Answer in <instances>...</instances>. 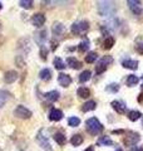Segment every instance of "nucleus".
I'll list each match as a JSON object with an SVG mask.
<instances>
[{"label":"nucleus","mask_w":143,"mask_h":151,"mask_svg":"<svg viewBox=\"0 0 143 151\" xmlns=\"http://www.w3.org/2000/svg\"><path fill=\"white\" fill-rule=\"evenodd\" d=\"M97 10L102 17H112L117 12V8L113 1H98Z\"/></svg>","instance_id":"1"},{"label":"nucleus","mask_w":143,"mask_h":151,"mask_svg":"<svg viewBox=\"0 0 143 151\" xmlns=\"http://www.w3.org/2000/svg\"><path fill=\"white\" fill-rule=\"evenodd\" d=\"M85 126H87V131L92 136H97L103 131V125L99 122L97 117H90L89 120H87Z\"/></svg>","instance_id":"2"},{"label":"nucleus","mask_w":143,"mask_h":151,"mask_svg":"<svg viewBox=\"0 0 143 151\" xmlns=\"http://www.w3.org/2000/svg\"><path fill=\"white\" fill-rule=\"evenodd\" d=\"M72 33L74 35H79V37H83L87 34V32L89 30V23L87 20H80V22H75L73 23L72 25Z\"/></svg>","instance_id":"3"},{"label":"nucleus","mask_w":143,"mask_h":151,"mask_svg":"<svg viewBox=\"0 0 143 151\" xmlns=\"http://www.w3.org/2000/svg\"><path fill=\"white\" fill-rule=\"evenodd\" d=\"M113 62V58L111 55H104L102 59H99V62L95 65V73L97 74H102L103 72L107 70V67Z\"/></svg>","instance_id":"4"},{"label":"nucleus","mask_w":143,"mask_h":151,"mask_svg":"<svg viewBox=\"0 0 143 151\" xmlns=\"http://www.w3.org/2000/svg\"><path fill=\"white\" fill-rule=\"evenodd\" d=\"M31 115H33L31 111L28 110L26 107H24V106H21V105L16 106V108L14 110V116L18 117V119H21V120H28V119H30Z\"/></svg>","instance_id":"5"},{"label":"nucleus","mask_w":143,"mask_h":151,"mask_svg":"<svg viewBox=\"0 0 143 151\" xmlns=\"http://www.w3.org/2000/svg\"><path fill=\"white\" fill-rule=\"evenodd\" d=\"M139 140H141L139 134L131 131V132H128V134L126 135V137H124V140H123V141H124V144L127 146H134V145H137V142Z\"/></svg>","instance_id":"6"},{"label":"nucleus","mask_w":143,"mask_h":151,"mask_svg":"<svg viewBox=\"0 0 143 151\" xmlns=\"http://www.w3.org/2000/svg\"><path fill=\"white\" fill-rule=\"evenodd\" d=\"M127 4L129 5L133 14H136V15H142L143 14V9H142V5H141V1H138V0H128Z\"/></svg>","instance_id":"7"},{"label":"nucleus","mask_w":143,"mask_h":151,"mask_svg":"<svg viewBox=\"0 0 143 151\" xmlns=\"http://www.w3.org/2000/svg\"><path fill=\"white\" fill-rule=\"evenodd\" d=\"M44 23H45V15L43 13H36L33 15L31 18V24L36 27V28H40L44 25Z\"/></svg>","instance_id":"8"},{"label":"nucleus","mask_w":143,"mask_h":151,"mask_svg":"<svg viewBox=\"0 0 143 151\" xmlns=\"http://www.w3.org/2000/svg\"><path fill=\"white\" fill-rule=\"evenodd\" d=\"M64 30H65L64 25L61 24V23H59V22H55L53 24V27H51V32H53L54 37H61L63 35V33H64Z\"/></svg>","instance_id":"9"},{"label":"nucleus","mask_w":143,"mask_h":151,"mask_svg":"<svg viewBox=\"0 0 143 151\" xmlns=\"http://www.w3.org/2000/svg\"><path fill=\"white\" fill-rule=\"evenodd\" d=\"M58 82L61 87H69L70 86V83H72V78H70V76L69 74H65V73H60L58 76Z\"/></svg>","instance_id":"10"},{"label":"nucleus","mask_w":143,"mask_h":151,"mask_svg":"<svg viewBox=\"0 0 143 151\" xmlns=\"http://www.w3.org/2000/svg\"><path fill=\"white\" fill-rule=\"evenodd\" d=\"M43 132H44V130H40V131H39V134L36 135V141L39 142V145L41 146V147H44V149H50L49 141H48V139L45 137V136H43Z\"/></svg>","instance_id":"11"},{"label":"nucleus","mask_w":143,"mask_h":151,"mask_svg":"<svg viewBox=\"0 0 143 151\" xmlns=\"http://www.w3.org/2000/svg\"><path fill=\"white\" fill-rule=\"evenodd\" d=\"M111 105L113 107V110L116 111L117 113H119V115H123V113L127 112V107L123 105L122 102H119V101H112Z\"/></svg>","instance_id":"12"},{"label":"nucleus","mask_w":143,"mask_h":151,"mask_svg":"<svg viewBox=\"0 0 143 151\" xmlns=\"http://www.w3.org/2000/svg\"><path fill=\"white\" fill-rule=\"evenodd\" d=\"M63 119V112L58 108H51L49 112V120L50 121H60Z\"/></svg>","instance_id":"13"},{"label":"nucleus","mask_w":143,"mask_h":151,"mask_svg":"<svg viewBox=\"0 0 143 151\" xmlns=\"http://www.w3.org/2000/svg\"><path fill=\"white\" fill-rule=\"evenodd\" d=\"M18 79V73L16 70H8V72L4 74V82L5 83H13Z\"/></svg>","instance_id":"14"},{"label":"nucleus","mask_w":143,"mask_h":151,"mask_svg":"<svg viewBox=\"0 0 143 151\" xmlns=\"http://www.w3.org/2000/svg\"><path fill=\"white\" fill-rule=\"evenodd\" d=\"M66 64L73 69H79L80 67H82V63H80L77 58H74V57H69V58L66 59Z\"/></svg>","instance_id":"15"},{"label":"nucleus","mask_w":143,"mask_h":151,"mask_svg":"<svg viewBox=\"0 0 143 151\" xmlns=\"http://www.w3.org/2000/svg\"><path fill=\"white\" fill-rule=\"evenodd\" d=\"M122 65L124 68L134 70V69L138 68V62H137V60H133V59H126V60H123V62H122Z\"/></svg>","instance_id":"16"},{"label":"nucleus","mask_w":143,"mask_h":151,"mask_svg":"<svg viewBox=\"0 0 143 151\" xmlns=\"http://www.w3.org/2000/svg\"><path fill=\"white\" fill-rule=\"evenodd\" d=\"M59 92L58 91H49V92H46L44 94V97L46 98L48 101H50V102H55V101H58L59 100Z\"/></svg>","instance_id":"17"},{"label":"nucleus","mask_w":143,"mask_h":151,"mask_svg":"<svg viewBox=\"0 0 143 151\" xmlns=\"http://www.w3.org/2000/svg\"><path fill=\"white\" fill-rule=\"evenodd\" d=\"M9 100H10V93L6 92V91H3V89H0V108L5 105Z\"/></svg>","instance_id":"18"},{"label":"nucleus","mask_w":143,"mask_h":151,"mask_svg":"<svg viewBox=\"0 0 143 151\" xmlns=\"http://www.w3.org/2000/svg\"><path fill=\"white\" fill-rule=\"evenodd\" d=\"M138 82H139V78H138L137 76H134V74H129V76L127 77V79H126V83H127L128 87L137 86Z\"/></svg>","instance_id":"19"},{"label":"nucleus","mask_w":143,"mask_h":151,"mask_svg":"<svg viewBox=\"0 0 143 151\" xmlns=\"http://www.w3.org/2000/svg\"><path fill=\"white\" fill-rule=\"evenodd\" d=\"M48 35V33H46V30H41V32H39L36 34V37H35V40L38 42V43L40 44V47H43V44H44V42L46 40V37Z\"/></svg>","instance_id":"20"},{"label":"nucleus","mask_w":143,"mask_h":151,"mask_svg":"<svg viewBox=\"0 0 143 151\" xmlns=\"http://www.w3.org/2000/svg\"><path fill=\"white\" fill-rule=\"evenodd\" d=\"M95 107H97V103L90 100V101H87V102H85L84 105L82 106V111H83V112H89V111H93Z\"/></svg>","instance_id":"21"},{"label":"nucleus","mask_w":143,"mask_h":151,"mask_svg":"<svg viewBox=\"0 0 143 151\" xmlns=\"http://www.w3.org/2000/svg\"><path fill=\"white\" fill-rule=\"evenodd\" d=\"M97 144H98L99 146H112L114 142L108 137V136H102V137H99V139H98Z\"/></svg>","instance_id":"22"},{"label":"nucleus","mask_w":143,"mask_h":151,"mask_svg":"<svg viewBox=\"0 0 143 151\" xmlns=\"http://www.w3.org/2000/svg\"><path fill=\"white\" fill-rule=\"evenodd\" d=\"M39 77H40V79H43V81H49V79L51 78L50 69H48V68L41 69L40 72H39Z\"/></svg>","instance_id":"23"},{"label":"nucleus","mask_w":143,"mask_h":151,"mask_svg":"<svg viewBox=\"0 0 143 151\" xmlns=\"http://www.w3.org/2000/svg\"><path fill=\"white\" fill-rule=\"evenodd\" d=\"M54 140H55V142L60 145V146H64L66 144V139H65V136L63 134H60V132H56V134L54 135Z\"/></svg>","instance_id":"24"},{"label":"nucleus","mask_w":143,"mask_h":151,"mask_svg":"<svg viewBox=\"0 0 143 151\" xmlns=\"http://www.w3.org/2000/svg\"><path fill=\"white\" fill-rule=\"evenodd\" d=\"M70 144L73 146H79L83 144V136L82 135H73L70 139Z\"/></svg>","instance_id":"25"},{"label":"nucleus","mask_w":143,"mask_h":151,"mask_svg":"<svg viewBox=\"0 0 143 151\" xmlns=\"http://www.w3.org/2000/svg\"><path fill=\"white\" fill-rule=\"evenodd\" d=\"M90 77H92V72L90 70H83L82 73H80V76H79V82H82V83H84V82H87V81H89L90 79Z\"/></svg>","instance_id":"26"},{"label":"nucleus","mask_w":143,"mask_h":151,"mask_svg":"<svg viewBox=\"0 0 143 151\" xmlns=\"http://www.w3.org/2000/svg\"><path fill=\"white\" fill-rule=\"evenodd\" d=\"M78 96L80 98H88L90 96V91L87 87H79L78 88Z\"/></svg>","instance_id":"27"},{"label":"nucleus","mask_w":143,"mask_h":151,"mask_svg":"<svg viewBox=\"0 0 143 151\" xmlns=\"http://www.w3.org/2000/svg\"><path fill=\"white\" fill-rule=\"evenodd\" d=\"M141 116H142V113H141L139 111H136V110L128 112V119H129L131 121H133V122L137 121V120H139Z\"/></svg>","instance_id":"28"},{"label":"nucleus","mask_w":143,"mask_h":151,"mask_svg":"<svg viewBox=\"0 0 143 151\" xmlns=\"http://www.w3.org/2000/svg\"><path fill=\"white\" fill-rule=\"evenodd\" d=\"M114 43H116V40H114L113 37H107L106 40H104V44H103V48L104 49H111L112 47L114 45Z\"/></svg>","instance_id":"29"},{"label":"nucleus","mask_w":143,"mask_h":151,"mask_svg":"<svg viewBox=\"0 0 143 151\" xmlns=\"http://www.w3.org/2000/svg\"><path fill=\"white\" fill-rule=\"evenodd\" d=\"M98 58V54L95 52H89V53L85 55V62L87 63H94Z\"/></svg>","instance_id":"30"},{"label":"nucleus","mask_w":143,"mask_h":151,"mask_svg":"<svg viewBox=\"0 0 143 151\" xmlns=\"http://www.w3.org/2000/svg\"><path fill=\"white\" fill-rule=\"evenodd\" d=\"M53 64H54V67L56 68V69H59V70H61V69H64L65 68V63L61 60L59 57H56V58H54V60H53Z\"/></svg>","instance_id":"31"},{"label":"nucleus","mask_w":143,"mask_h":151,"mask_svg":"<svg viewBox=\"0 0 143 151\" xmlns=\"http://www.w3.org/2000/svg\"><path fill=\"white\" fill-rule=\"evenodd\" d=\"M88 49H89V40L85 39L83 42H80L79 45H78V50L82 52V53H84V52H87Z\"/></svg>","instance_id":"32"},{"label":"nucleus","mask_w":143,"mask_h":151,"mask_svg":"<svg viewBox=\"0 0 143 151\" xmlns=\"http://www.w3.org/2000/svg\"><path fill=\"white\" fill-rule=\"evenodd\" d=\"M106 91L112 92V93H117L119 91V84L118 83H111V84H108V86L106 87Z\"/></svg>","instance_id":"33"},{"label":"nucleus","mask_w":143,"mask_h":151,"mask_svg":"<svg viewBox=\"0 0 143 151\" xmlns=\"http://www.w3.org/2000/svg\"><path fill=\"white\" fill-rule=\"evenodd\" d=\"M68 124H69L70 127H77V126L80 125V119L79 117H69Z\"/></svg>","instance_id":"34"},{"label":"nucleus","mask_w":143,"mask_h":151,"mask_svg":"<svg viewBox=\"0 0 143 151\" xmlns=\"http://www.w3.org/2000/svg\"><path fill=\"white\" fill-rule=\"evenodd\" d=\"M19 4H20V6L24 8V9H31L33 8V1L31 0H21Z\"/></svg>","instance_id":"35"},{"label":"nucleus","mask_w":143,"mask_h":151,"mask_svg":"<svg viewBox=\"0 0 143 151\" xmlns=\"http://www.w3.org/2000/svg\"><path fill=\"white\" fill-rule=\"evenodd\" d=\"M40 57H41L43 60H46V58H48V50L44 45L40 47Z\"/></svg>","instance_id":"36"},{"label":"nucleus","mask_w":143,"mask_h":151,"mask_svg":"<svg viewBox=\"0 0 143 151\" xmlns=\"http://www.w3.org/2000/svg\"><path fill=\"white\" fill-rule=\"evenodd\" d=\"M136 50H137V53H139V54L143 55V43L137 44V45H136Z\"/></svg>","instance_id":"37"},{"label":"nucleus","mask_w":143,"mask_h":151,"mask_svg":"<svg viewBox=\"0 0 143 151\" xmlns=\"http://www.w3.org/2000/svg\"><path fill=\"white\" fill-rule=\"evenodd\" d=\"M15 62H16V63L19 64V67H24V60L21 59V57H16Z\"/></svg>","instance_id":"38"},{"label":"nucleus","mask_w":143,"mask_h":151,"mask_svg":"<svg viewBox=\"0 0 143 151\" xmlns=\"http://www.w3.org/2000/svg\"><path fill=\"white\" fill-rule=\"evenodd\" d=\"M131 151H143V146H133Z\"/></svg>","instance_id":"39"},{"label":"nucleus","mask_w":143,"mask_h":151,"mask_svg":"<svg viewBox=\"0 0 143 151\" xmlns=\"http://www.w3.org/2000/svg\"><path fill=\"white\" fill-rule=\"evenodd\" d=\"M56 48H58V42H56V43H55L54 40H51V49L55 50Z\"/></svg>","instance_id":"40"},{"label":"nucleus","mask_w":143,"mask_h":151,"mask_svg":"<svg viewBox=\"0 0 143 151\" xmlns=\"http://www.w3.org/2000/svg\"><path fill=\"white\" fill-rule=\"evenodd\" d=\"M123 132H124L123 130H113V131H112V134L116 135V134H123Z\"/></svg>","instance_id":"41"},{"label":"nucleus","mask_w":143,"mask_h":151,"mask_svg":"<svg viewBox=\"0 0 143 151\" xmlns=\"http://www.w3.org/2000/svg\"><path fill=\"white\" fill-rule=\"evenodd\" d=\"M138 101H139V102H142V101H143V93H141V94H139V97H138Z\"/></svg>","instance_id":"42"},{"label":"nucleus","mask_w":143,"mask_h":151,"mask_svg":"<svg viewBox=\"0 0 143 151\" xmlns=\"http://www.w3.org/2000/svg\"><path fill=\"white\" fill-rule=\"evenodd\" d=\"M84 151H94V147H93V146H89V147L87 150H84Z\"/></svg>","instance_id":"43"},{"label":"nucleus","mask_w":143,"mask_h":151,"mask_svg":"<svg viewBox=\"0 0 143 151\" xmlns=\"http://www.w3.org/2000/svg\"><path fill=\"white\" fill-rule=\"evenodd\" d=\"M1 8H3V5H1V3H0V10H1Z\"/></svg>","instance_id":"44"},{"label":"nucleus","mask_w":143,"mask_h":151,"mask_svg":"<svg viewBox=\"0 0 143 151\" xmlns=\"http://www.w3.org/2000/svg\"><path fill=\"white\" fill-rule=\"evenodd\" d=\"M117 151H123V150L122 149H117Z\"/></svg>","instance_id":"45"},{"label":"nucleus","mask_w":143,"mask_h":151,"mask_svg":"<svg viewBox=\"0 0 143 151\" xmlns=\"http://www.w3.org/2000/svg\"><path fill=\"white\" fill-rule=\"evenodd\" d=\"M0 30H1V22H0Z\"/></svg>","instance_id":"46"},{"label":"nucleus","mask_w":143,"mask_h":151,"mask_svg":"<svg viewBox=\"0 0 143 151\" xmlns=\"http://www.w3.org/2000/svg\"><path fill=\"white\" fill-rule=\"evenodd\" d=\"M142 126H143V120H142Z\"/></svg>","instance_id":"47"}]
</instances>
